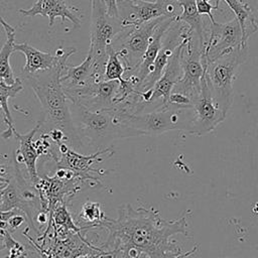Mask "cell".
<instances>
[{
	"instance_id": "cell-1",
	"label": "cell",
	"mask_w": 258,
	"mask_h": 258,
	"mask_svg": "<svg viewBox=\"0 0 258 258\" xmlns=\"http://www.w3.org/2000/svg\"><path fill=\"white\" fill-rule=\"evenodd\" d=\"M118 217L106 219L100 228L108 231L105 243L100 247L115 254L117 258H181L194 255L199 249L196 245L190 251L182 252L181 248L171 241L177 234L189 237L186 214L175 220H165L153 207L133 208L130 204L117 209Z\"/></svg>"
},
{
	"instance_id": "cell-2",
	"label": "cell",
	"mask_w": 258,
	"mask_h": 258,
	"mask_svg": "<svg viewBox=\"0 0 258 258\" xmlns=\"http://www.w3.org/2000/svg\"><path fill=\"white\" fill-rule=\"evenodd\" d=\"M76 51L77 49L74 47L66 50L58 48L56 52L58 61L53 68L24 78L42 107L43 119L40 121L39 130L47 131L51 128L61 129L67 136L68 145L74 148V150H78L83 142L74 125L70 110V101L63 91L60 76L69 56Z\"/></svg>"
},
{
	"instance_id": "cell-3",
	"label": "cell",
	"mask_w": 258,
	"mask_h": 258,
	"mask_svg": "<svg viewBox=\"0 0 258 258\" xmlns=\"http://www.w3.org/2000/svg\"><path fill=\"white\" fill-rule=\"evenodd\" d=\"M70 110L82 142L86 139L99 149L104 148L107 142L116 139L140 136L136 130L121 121L119 111L114 106L110 109L92 111L80 104L70 102Z\"/></svg>"
},
{
	"instance_id": "cell-4",
	"label": "cell",
	"mask_w": 258,
	"mask_h": 258,
	"mask_svg": "<svg viewBox=\"0 0 258 258\" xmlns=\"http://www.w3.org/2000/svg\"><path fill=\"white\" fill-rule=\"evenodd\" d=\"M121 121L136 130L140 136H158L172 130L185 131L192 129V108H173L168 105L141 114H130L118 105H114Z\"/></svg>"
},
{
	"instance_id": "cell-5",
	"label": "cell",
	"mask_w": 258,
	"mask_h": 258,
	"mask_svg": "<svg viewBox=\"0 0 258 258\" xmlns=\"http://www.w3.org/2000/svg\"><path fill=\"white\" fill-rule=\"evenodd\" d=\"M248 58V43L209 62L205 68V79L220 109L227 114L234 99V83Z\"/></svg>"
},
{
	"instance_id": "cell-6",
	"label": "cell",
	"mask_w": 258,
	"mask_h": 258,
	"mask_svg": "<svg viewBox=\"0 0 258 258\" xmlns=\"http://www.w3.org/2000/svg\"><path fill=\"white\" fill-rule=\"evenodd\" d=\"M123 28L120 18H114L108 14L103 0L91 1L89 52L93 57V80L95 82L104 80L108 47Z\"/></svg>"
},
{
	"instance_id": "cell-7",
	"label": "cell",
	"mask_w": 258,
	"mask_h": 258,
	"mask_svg": "<svg viewBox=\"0 0 258 258\" xmlns=\"http://www.w3.org/2000/svg\"><path fill=\"white\" fill-rule=\"evenodd\" d=\"M166 16H161L140 25L124 27L112 40L111 46L117 51L126 68V78L132 76L138 68L149 42Z\"/></svg>"
},
{
	"instance_id": "cell-8",
	"label": "cell",
	"mask_w": 258,
	"mask_h": 258,
	"mask_svg": "<svg viewBox=\"0 0 258 258\" xmlns=\"http://www.w3.org/2000/svg\"><path fill=\"white\" fill-rule=\"evenodd\" d=\"M117 6L123 27L140 25L161 16L176 18L181 12L176 0H119Z\"/></svg>"
},
{
	"instance_id": "cell-9",
	"label": "cell",
	"mask_w": 258,
	"mask_h": 258,
	"mask_svg": "<svg viewBox=\"0 0 258 258\" xmlns=\"http://www.w3.org/2000/svg\"><path fill=\"white\" fill-rule=\"evenodd\" d=\"M181 76L171 92L187 95L191 101L200 93L201 82L205 74L202 57V45L198 36L192 32L184 42L180 52Z\"/></svg>"
},
{
	"instance_id": "cell-10",
	"label": "cell",
	"mask_w": 258,
	"mask_h": 258,
	"mask_svg": "<svg viewBox=\"0 0 258 258\" xmlns=\"http://www.w3.org/2000/svg\"><path fill=\"white\" fill-rule=\"evenodd\" d=\"M241 44L246 43L242 42V30L236 17L226 23L211 22L202 45L205 68L209 62L229 53Z\"/></svg>"
},
{
	"instance_id": "cell-11",
	"label": "cell",
	"mask_w": 258,
	"mask_h": 258,
	"mask_svg": "<svg viewBox=\"0 0 258 258\" xmlns=\"http://www.w3.org/2000/svg\"><path fill=\"white\" fill-rule=\"evenodd\" d=\"M59 159L55 162L56 167H67L74 171L84 183L86 181H94L96 184H100V179L97 175L104 174L105 171L99 168H95L94 164L103 161L106 157H111L114 154L113 148L104 147L97 150L90 155H84L77 150L71 148L66 142L58 144Z\"/></svg>"
},
{
	"instance_id": "cell-12",
	"label": "cell",
	"mask_w": 258,
	"mask_h": 258,
	"mask_svg": "<svg viewBox=\"0 0 258 258\" xmlns=\"http://www.w3.org/2000/svg\"><path fill=\"white\" fill-rule=\"evenodd\" d=\"M191 108L194 111V121L190 134L196 136H203L212 132L227 116L213 97L205 76L201 82L200 93L192 99Z\"/></svg>"
},
{
	"instance_id": "cell-13",
	"label": "cell",
	"mask_w": 258,
	"mask_h": 258,
	"mask_svg": "<svg viewBox=\"0 0 258 258\" xmlns=\"http://www.w3.org/2000/svg\"><path fill=\"white\" fill-rule=\"evenodd\" d=\"M39 246L49 258H77L82 255L95 254L111 255L89 241L85 234L76 232H69L62 236L48 234L45 241Z\"/></svg>"
},
{
	"instance_id": "cell-14",
	"label": "cell",
	"mask_w": 258,
	"mask_h": 258,
	"mask_svg": "<svg viewBox=\"0 0 258 258\" xmlns=\"http://www.w3.org/2000/svg\"><path fill=\"white\" fill-rule=\"evenodd\" d=\"M21 14L28 17L36 15L48 18V25L51 27L56 18H60L62 22L70 20L75 28L81 26V20L67 5L64 0H35L34 4L28 9H19Z\"/></svg>"
},
{
	"instance_id": "cell-15",
	"label": "cell",
	"mask_w": 258,
	"mask_h": 258,
	"mask_svg": "<svg viewBox=\"0 0 258 258\" xmlns=\"http://www.w3.org/2000/svg\"><path fill=\"white\" fill-rule=\"evenodd\" d=\"M40 127V121L37 122V124L29 130L27 133L20 134L16 130L13 133V136L18 139L19 141V149L16 151V161L22 162L26 168L27 175L29 177L30 182L34 185L40 178L37 172V166L36 161L39 157L34 146H33V137L38 132Z\"/></svg>"
},
{
	"instance_id": "cell-16",
	"label": "cell",
	"mask_w": 258,
	"mask_h": 258,
	"mask_svg": "<svg viewBox=\"0 0 258 258\" xmlns=\"http://www.w3.org/2000/svg\"><path fill=\"white\" fill-rule=\"evenodd\" d=\"M175 20V17H165L160 24L158 25V27L156 28L150 42L149 45L147 47V49L145 50L142 59L138 66V68L136 69V71L134 72V74L128 78L125 79H131L136 83V89L137 87L144 81V79L147 77V75L149 74L150 68L154 61V59L156 58L160 47H161V43H162V37L165 33V31L167 30V28L171 25V23ZM136 91V90H135Z\"/></svg>"
},
{
	"instance_id": "cell-17",
	"label": "cell",
	"mask_w": 258,
	"mask_h": 258,
	"mask_svg": "<svg viewBox=\"0 0 258 258\" xmlns=\"http://www.w3.org/2000/svg\"><path fill=\"white\" fill-rule=\"evenodd\" d=\"M14 51H20L26 58L25 66L22 69L23 77H28L36 73L49 70L53 68L58 61V55L51 54L49 52L41 51L27 42L14 43Z\"/></svg>"
},
{
	"instance_id": "cell-18",
	"label": "cell",
	"mask_w": 258,
	"mask_h": 258,
	"mask_svg": "<svg viewBox=\"0 0 258 258\" xmlns=\"http://www.w3.org/2000/svg\"><path fill=\"white\" fill-rule=\"evenodd\" d=\"M60 82L63 89H75L83 87L93 80V57L88 52L86 58L79 66L66 64L62 69Z\"/></svg>"
},
{
	"instance_id": "cell-19",
	"label": "cell",
	"mask_w": 258,
	"mask_h": 258,
	"mask_svg": "<svg viewBox=\"0 0 258 258\" xmlns=\"http://www.w3.org/2000/svg\"><path fill=\"white\" fill-rule=\"evenodd\" d=\"M237 18L242 30V42L248 43L249 37L258 29L256 17L249 4L242 0H223Z\"/></svg>"
},
{
	"instance_id": "cell-20",
	"label": "cell",
	"mask_w": 258,
	"mask_h": 258,
	"mask_svg": "<svg viewBox=\"0 0 258 258\" xmlns=\"http://www.w3.org/2000/svg\"><path fill=\"white\" fill-rule=\"evenodd\" d=\"M23 89L22 81L19 78H16V81L12 85H7L3 81H0V110L3 113V120L6 124V130L1 134L3 139H9L13 136L15 128L13 126V120L11 113L8 107V99L14 98L18 93Z\"/></svg>"
},
{
	"instance_id": "cell-21",
	"label": "cell",
	"mask_w": 258,
	"mask_h": 258,
	"mask_svg": "<svg viewBox=\"0 0 258 258\" xmlns=\"http://www.w3.org/2000/svg\"><path fill=\"white\" fill-rule=\"evenodd\" d=\"M181 7L180 14L175 18L189 26L191 31L198 36L201 45H203L206 37V26L203 21V16L198 12L196 0H176Z\"/></svg>"
},
{
	"instance_id": "cell-22",
	"label": "cell",
	"mask_w": 258,
	"mask_h": 258,
	"mask_svg": "<svg viewBox=\"0 0 258 258\" xmlns=\"http://www.w3.org/2000/svg\"><path fill=\"white\" fill-rule=\"evenodd\" d=\"M51 230L54 236H62L69 232L86 234L89 231L87 227L79 226L75 223L67 204L62 203L58 204L52 212Z\"/></svg>"
},
{
	"instance_id": "cell-23",
	"label": "cell",
	"mask_w": 258,
	"mask_h": 258,
	"mask_svg": "<svg viewBox=\"0 0 258 258\" xmlns=\"http://www.w3.org/2000/svg\"><path fill=\"white\" fill-rule=\"evenodd\" d=\"M2 27L6 34V40L0 49V80L7 85H12L16 81L13 70L10 66V55L14 52L13 46L15 43V29L8 23Z\"/></svg>"
},
{
	"instance_id": "cell-24",
	"label": "cell",
	"mask_w": 258,
	"mask_h": 258,
	"mask_svg": "<svg viewBox=\"0 0 258 258\" xmlns=\"http://www.w3.org/2000/svg\"><path fill=\"white\" fill-rule=\"evenodd\" d=\"M79 219L90 230L100 229L101 223L106 219L105 213L102 210V205L97 202H86L80 211Z\"/></svg>"
},
{
	"instance_id": "cell-25",
	"label": "cell",
	"mask_w": 258,
	"mask_h": 258,
	"mask_svg": "<svg viewBox=\"0 0 258 258\" xmlns=\"http://www.w3.org/2000/svg\"><path fill=\"white\" fill-rule=\"evenodd\" d=\"M126 73V68L120 59L117 51L110 45L108 47V58L105 66L104 80L105 81H124L123 76Z\"/></svg>"
},
{
	"instance_id": "cell-26",
	"label": "cell",
	"mask_w": 258,
	"mask_h": 258,
	"mask_svg": "<svg viewBox=\"0 0 258 258\" xmlns=\"http://www.w3.org/2000/svg\"><path fill=\"white\" fill-rule=\"evenodd\" d=\"M0 236L2 237V248L7 249L8 256L5 258H26L28 252L26 251L24 245L16 241L9 230L0 231Z\"/></svg>"
},
{
	"instance_id": "cell-27",
	"label": "cell",
	"mask_w": 258,
	"mask_h": 258,
	"mask_svg": "<svg viewBox=\"0 0 258 258\" xmlns=\"http://www.w3.org/2000/svg\"><path fill=\"white\" fill-rule=\"evenodd\" d=\"M221 1L222 0H196L198 12L201 15H208L211 22H216L212 11L215 9H219Z\"/></svg>"
},
{
	"instance_id": "cell-28",
	"label": "cell",
	"mask_w": 258,
	"mask_h": 258,
	"mask_svg": "<svg viewBox=\"0 0 258 258\" xmlns=\"http://www.w3.org/2000/svg\"><path fill=\"white\" fill-rule=\"evenodd\" d=\"M21 213H22V212H19V213L13 215V216L10 217L9 220L7 221L10 232L15 231L16 229H18V228L25 222L26 218H25L23 215H21Z\"/></svg>"
},
{
	"instance_id": "cell-29",
	"label": "cell",
	"mask_w": 258,
	"mask_h": 258,
	"mask_svg": "<svg viewBox=\"0 0 258 258\" xmlns=\"http://www.w3.org/2000/svg\"><path fill=\"white\" fill-rule=\"evenodd\" d=\"M106 8H107V12L110 16L114 17V18H120L119 15V11H118V6H117V2L119 0H103ZM142 1H150V0H142Z\"/></svg>"
},
{
	"instance_id": "cell-30",
	"label": "cell",
	"mask_w": 258,
	"mask_h": 258,
	"mask_svg": "<svg viewBox=\"0 0 258 258\" xmlns=\"http://www.w3.org/2000/svg\"><path fill=\"white\" fill-rule=\"evenodd\" d=\"M27 232H28V228L22 233L27 239H28V241H29V243H30V245L32 246V248L37 252V254L39 255V258H49L47 255H46V253L41 249V247L39 246V244L37 243V242H35L28 234H27Z\"/></svg>"
},
{
	"instance_id": "cell-31",
	"label": "cell",
	"mask_w": 258,
	"mask_h": 258,
	"mask_svg": "<svg viewBox=\"0 0 258 258\" xmlns=\"http://www.w3.org/2000/svg\"><path fill=\"white\" fill-rule=\"evenodd\" d=\"M13 171V164H0V176L9 179Z\"/></svg>"
},
{
	"instance_id": "cell-32",
	"label": "cell",
	"mask_w": 258,
	"mask_h": 258,
	"mask_svg": "<svg viewBox=\"0 0 258 258\" xmlns=\"http://www.w3.org/2000/svg\"><path fill=\"white\" fill-rule=\"evenodd\" d=\"M107 254H95V255H82L77 258H101L103 256H106Z\"/></svg>"
},
{
	"instance_id": "cell-33",
	"label": "cell",
	"mask_w": 258,
	"mask_h": 258,
	"mask_svg": "<svg viewBox=\"0 0 258 258\" xmlns=\"http://www.w3.org/2000/svg\"><path fill=\"white\" fill-rule=\"evenodd\" d=\"M9 182V179L6 177H1L0 176V188H4Z\"/></svg>"
},
{
	"instance_id": "cell-34",
	"label": "cell",
	"mask_w": 258,
	"mask_h": 258,
	"mask_svg": "<svg viewBox=\"0 0 258 258\" xmlns=\"http://www.w3.org/2000/svg\"><path fill=\"white\" fill-rule=\"evenodd\" d=\"M2 230H9L8 223L5 221H0V231H2Z\"/></svg>"
},
{
	"instance_id": "cell-35",
	"label": "cell",
	"mask_w": 258,
	"mask_h": 258,
	"mask_svg": "<svg viewBox=\"0 0 258 258\" xmlns=\"http://www.w3.org/2000/svg\"><path fill=\"white\" fill-rule=\"evenodd\" d=\"M6 23H7V22H6V21H5V20L0 16V24L3 26V25H5Z\"/></svg>"
},
{
	"instance_id": "cell-36",
	"label": "cell",
	"mask_w": 258,
	"mask_h": 258,
	"mask_svg": "<svg viewBox=\"0 0 258 258\" xmlns=\"http://www.w3.org/2000/svg\"><path fill=\"white\" fill-rule=\"evenodd\" d=\"M139 258H146V256L144 254H140V257Z\"/></svg>"
},
{
	"instance_id": "cell-37",
	"label": "cell",
	"mask_w": 258,
	"mask_h": 258,
	"mask_svg": "<svg viewBox=\"0 0 258 258\" xmlns=\"http://www.w3.org/2000/svg\"><path fill=\"white\" fill-rule=\"evenodd\" d=\"M110 257H111V255H106V256H103L101 258H110Z\"/></svg>"
},
{
	"instance_id": "cell-38",
	"label": "cell",
	"mask_w": 258,
	"mask_h": 258,
	"mask_svg": "<svg viewBox=\"0 0 258 258\" xmlns=\"http://www.w3.org/2000/svg\"><path fill=\"white\" fill-rule=\"evenodd\" d=\"M110 258H117V256H116V255H115V254H112V255H111V257H110Z\"/></svg>"
},
{
	"instance_id": "cell-39",
	"label": "cell",
	"mask_w": 258,
	"mask_h": 258,
	"mask_svg": "<svg viewBox=\"0 0 258 258\" xmlns=\"http://www.w3.org/2000/svg\"><path fill=\"white\" fill-rule=\"evenodd\" d=\"M190 256H192V255H188V256H184V257H181V258H189Z\"/></svg>"
},
{
	"instance_id": "cell-40",
	"label": "cell",
	"mask_w": 258,
	"mask_h": 258,
	"mask_svg": "<svg viewBox=\"0 0 258 258\" xmlns=\"http://www.w3.org/2000/svg\"><path fill=\"white\" fill-rule=\"evenodd\" d=\"M1 189H2V188H0V192H1Z\"/></svg>"
},
{
	"instance_id": "cell-41",
	"label": "cell",
	"mask_w": 258,
	"mask_h": 258,
	"mask_svg": "<svg viewBox=\"0 0 258 258\" xmlns=\"http://www.w3.org/2000/svg\"><path fill=\"white\" fill-rule=\"evenodd\" d=\"M225 258H229V257H225Z\"/></svg>"
}]
</instances>
